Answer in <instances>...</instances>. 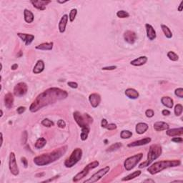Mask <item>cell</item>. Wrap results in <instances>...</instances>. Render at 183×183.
I'll list each match as a JSON object with an SVG mask.
<instances>
[{
	"label": "cell",
	"instance_id": "obj_52",
	"mask_svg": "<svg viewBox=\"0 0 183 183\" xmlns=\"http://www.w3.org/2000/svg\"><path fill=\"white\" fill-rule=\"evenodd\" d=\"M59 175H56V176L54 177V178H51V179H49V180H44V181H43L42 182H51V181L54 180L55 179H57V178H59Z\"/></svg>",
	"mask_w": 183,
	"mask_h": 183
},
{
	"label": "cell",
	"instance_id": "obj_27",
	"mask_svg": "<svg viewBox=\"0 0 183 183\" xmlns=\"http://www.w3.org/2000/svg\"><path fill=\"white\" fill-rule=\"evenodd\" d=\"M53 46H54V43L53 42H44V43H42V44H39V45L36 46L35 48H36L37 50L47 51V50H52Z\"/></svg>",
	"mask_w": 183,
	"mask_h": 183
},
{
	"label": "cell",
	"instance_id": "obj_47",
	"mask_svg": "<svg viewBox=\"0 0 183 183\" xmlns=\"http://www.w3.org/2000/svg\"><path fill=\"white\" fill-rule=\"evenodd\" d=\"M25 110H26V107H19L17 108V112L19 114H21L23 112H24Z\"/></svg>",
	"mask_w": 183,
	"mask_h": 183
},
{
	"label": "cell",
	"instance_id": "obj_38",
	"mask_svg": "<svg viewBox=\"0 0 183 183\" xmlns=\"http://www.w3.org/2000/svg\"><path fill=\"white\" fill-rule=\"evenodd\" d=\"M41 124H42V125H44V127H53V126H54V123L53 122V121H52V120L46 118V119H44V120L41 121Z\"/></svg>",
	"mask_w": 183,
	"mask_h": 183
},
{
	"label": "cell",
	"instance_id": "obj_3",
	"mask_svg": "<svg viewBox=\"0 0 183 183\" xmlns=\"http://www.w3.org/2000/svg\"><path fill=\"white\" fill-rule=\"evenodd\" d=\"M181 165V161L179 160H163V161L157 162L147 168V172L151 175H155L158 172H161L163 169H167L169 167H178Z\"/></svg>",
	"mask_w": 183,
	"mask_h": 183
},
{
	"label": "cell",
	"instance_id": "obj_55",
	"mask_svg": "<svg viewBox=\"0 0 183 183\" xmlns=\"http://www.w3.org/2000/svg\"><path fill=\"white\" fill-rule=\"evenodd\" d=\"M1 147H2L3 145V134L1 133Z\"/></svg>",
	"mask_w": 183,
	"mask_h": 183
},
{
	"label": "cell",
	"instance_id": "obj_15",
	"mask_svg": "<svg viewBox=\"0 0 183 183\" xmlns=\"http://www.w3.org/2000/svg\"><path fill=\"white\" fill-rule=\"evenodd\" d=\"M31 4L33 5L34 7L39 10H44L46 9V6L48 4L51 3V1H43V0H39V1H30Z\"/></svg>",
	"mask_w": 183,
	"mask_h": 183
},
{
	"label": "cell",
	"instance_id": "obj_7",
	"mask_svg": "<svg viewBox=\"0 0 183 183\" xmlns=\"http://www.w3.org/2000/svg\"><path fill=\"white\" fill-rule=\"evenodd\" d=\"M99 163L98 161H94V162H92V163H90V164L87 165V166L84 167V169H83L81 171V172H80L79 173H77V175H76L74 177L73 182H78V181H80V180H82V179H83L84 178H85V177L87 176V175H88L90 170H91V169H95V168L99 166Z\"/></svg>",
	"mask_w": 183,
	"mask_h": 183
},
{
	"label": "cell",
	"instance_id": "obj_10",
	"mask_svg": "<svg viewBox=\"0 0 183 183\" xmlns=\"http://www.w3.org/2000/svg\"><path fill=\"white\" fill-rule=\"evenodd\" d=\"M9 168L12 174L14 176H17L19 173V169L17 165V160H16L15 154L14 152H12L10 154V160H9Z\"/></svg>",
	"mask_w": 183,
	"mask_h": 183
},
{
	"label": "cell",
	"instance_id": "obj_28",
	"mask_svg": "<svg viewBox=\"0 0 183 183\" xmlns=\"http://www.w3.org/2000/svg\"><path fill=\"white\" fill-rule=\"evenodd\" d=\"M161 102L165 107H166L169 108V109H172V108L173 107V99L171 97H162Z\"/></svg>",
	"mask_w": 183,
	"mask_h": 183
},
{
	"label": "cell",
	"instance_id": "obj_39",
	"mask_svg": "<svg viewBox=\"0 0 183 183\" xmlns=\"http://www.w3.org/2000/svg\"><path fill=\"white\" fill-rule=\"evenodd\" d=\"M77 14V9H72V10L70 11L69 14V19L70 20L71 22H74V19L76 18V16Z\"/></svg>",
	"mask_w": 183,
	"mask_h": 183
},
{
	"label": "cell",
	"instance_id": "obj_45",
	"mask_svg": "<svg viewBox=\"0 0 183 183\" xmlns=\"http://www.w3.org/2000/svg\"><path fill=\"white\" fill-rule=\"evenodd\" d=\"M67 84L69 87H70L72 89H77L78 87V84L77 82H69Z\"/></svg>",
	"mask_w": 183,
	"mask_h": 183
},
{
	"label": "cell",
	"instance_id": "obj_5",
	"mask_svg": "<svg viewBox=\"0 0 183 183\" xmlns=\"http://www.w3.org/2000/svg\"><path fill=\"white\" fill-rule=\"evenodd\" d=\"M73 117L77 124L83 128H88L90 127V124L93 122V119L88 114H82L80 112H74L73 114Z\"/></svg>",
	"mask_w": 183,
	"mask_h": 183
},
{
	"label": "cell",
	"instance_id": "obj_1",
	"mask_svg": "<svg viewBox=\"0 0 183 183\" xmlns=\"http://www.w3.org/2000/svg\"><path fill=\"white\" fill-rule=\"evenodd\" d=\"M67 96V92L60 88L52 87L47 89L37 97L35 100L29 107V110L32 112H36L44 107L54 104L62 99H66Z\"/></svg>",
	"mask_w": 183,
	"mask_h": 183
},
{
	"label": "cell",
	"instance_id": "obj_20",
	"mask_svg": "<svg viewBox=\"0 0 183 183\" xmlns=\"http://www.w3.org/2000/svg\"><path fill=\"white\" fill-rule=\"evenodd\" d=\"M154 130H156L157 132H161V131L164 130H167L169 128V126L167 123L165 122H157L154 124L153 125Z\"/></svg>",
	"mask_w": 183,
	"mask_h": 183
},
{
	"label": "cell",
	"instance_id": "obj_11",
	"mask_svg": "<svg viewBox=\"0 0 183 183\" xmlns=\"http://www.w3.org/2000/svg\"><path fill=\"white\" fill-rule=\"evenodd\" d=\"M28 90L27 84L24 82H19L14 88V95L15 96L20 97L24 96L27 94Z\"/></svg>",
	"mask_w": 183,
	"mask_h": 183
},
{
	"label": "cell",
	"instance_id": "obj_31",
	"mask_svg": "<svg viewBox=\"0 0 183 183\" xmlns=\"http://www.w3.org/2000/svg\"><path fill=\"white\" fill-rule=\"evenodd\" d=\"M161 28H162V29H163V32H164L165 37H166L167 38H168V39L172 38V32H171L170 29H169V28L167 26H166V25H165V24H162Z\"/></svg>",
	"mask_w": 183,
	"mask_h": 183
},
{
	"label": "cell",
	"instance_id": "obj_6",
	"mask_svg": "<svg viewBox=\"0 0 183 183\" xmlns=\"http://www.w3.org/2000/svg\"><path fill=\"white\" fill-rule=\"evenodd\" d=\"M82 157V150L81 148H76L73 150L70 157L67 159L65 162V166L67 168H71L74 166Z\"/></svg>",
	"mask_w": 183,
	"mask_h": 183
},
{
	"label": "cell",
	"instance_id": "obj_14",
	"mask_svg": "<svg viewBox=\"0 0 183 183\" xmlns=\"http://www.w3.org/2000/svg\"><path fill=\"white\" fill-rule=\"evenodd\" d=\"M124 39L125 41H127L129 44H132L135 42L137 39V35L135 32L132 31L127 30L124 32Z\"/></svg>",
	"mask_w": 183,
	"mask_h": 183
},
{
	"label": "cell",
	"instance_id": "obj_51",
	"mask_svg": "<svg viewBox=\"0 0 183 183\" xmlns=\"http://www.w3.org/2000/svg\"><path fill=\"white\" fill-rule=\"evenodd\" d=\"M162 114L164 116H168L170 114V112L168 110H163V112H162Z\"/></svg>",
	"mask_w": 183,
	"mask_h": 183
},
{
	"label": "cell",
	"instance_id": "obj_25",
	"mask_svg": "<svg viewBox=\"0 0 183 183\" xmlns=\"http://www.w3.org/2000/svg\"><path fill=\"white\" fill-rule=\"evenodd\" d=\"M148 128L149 126L147 123L139 122L136 125L135 130H136V132L137 134H139V135H142V134H144L146 132L147 129H148Z\"/></svg>",
	"mask_w": 183,
	"mask_h": 183
},
{
	"label": "cell",
	"instance_id": "obj_48",
	"mask_svg": "<svg viewBox=\"0 0 183 183\" xmlns=\"http://www.w3.org/2000/svg\"><path fill=\"white\" fill-rule=\"evenodd\" d=\"M117 69V66H110V67H102V70H114Z\"/></svg>",
	"mask_w": 183,
	"mask_h": 183
},
{
	"label": "cell",
	"instance_id": "obj_4",
	"mask_svg": "<svg viewBox=\"0 0 183 183\" xmlns=\"http://www.w3.org/2000/svg\"><path fill=\"white\" fill-rule=\"evenodd\" d=\"M162 152H163V149H162V147L160 145H157V144L156 145H152L150 147V149H149L147 161L139 165V167L143 168L145 167L150 166V164L154 160H155L156 159L160 157V155L162 154Z\"/></svg>",
	"mask_w": 183,
	"mask_h": 183
},
{
	"label": "cell",
	"instance_id": "obj_24",
	"mask_svg": "<svg viewBox=\"0 0 183 183\" xmlns=\"http://www.w3.org/2000/svg\"><path fill=\"white\" fill-rule=\"evenodd\" d=\"M44 62H43V60H38L37 62L36 65L34 67L33 69V73H35V74H38L39 73H41V72L44 71Z\"/></svg>",
	"mask_w": 183,
	"mask_h": 183
},
{
	"label": "cell",
	"instance_id": "obj_50",
	"mask_svg": "<svg viewBox=\"0 0 183 183\" xmlns=\"http://www.w3.org/2000/svg\"><path fill=\"white\" fill-rule=\"evenodd\" d=\"M107 124H108L107 120L106 119H102V122H101V126H102V127L105 128V127H106V126L107 125Z\"/></svg>",
	"mask_w": 183,
	"mask_h": 183
},
{
	"label": "cell",
	"instance_id": "obj_44",
	"mask_svg": "<svg viewBox=\"0 0 183 183\" xmlns=\"http://www.w3.org/2000/svg\"><path fill=\"white\" fill-rule=\"evenodd\" d=\"M27 132L24 131L23 134H22V144H26L27 141Z\"/></svg>",
	"mask_w": 183,
	"mask_h": 183
},
{
	"label": "cell",
	"instance_id": "obj_49",
	"mask_svg": "<svg viewBox=\"0 0 183 183\" xmlns=\"http://www.w3.org/2000/svg\"><path fill=\"white\" fill-rule=\"evenodd\" d=\"M21 161H22V163H23L24 166L25 168L27 167V166H28V161H27V159H26V157H22V158H21Z\"/></svg>",
	"mask_w": 183,
	"mask_h": 183
},
{
	"label": "cell",
	"instance_id": "obj_33",
	"mask_svg": "<svg viewBox=\"0 0 183 183\" xmlns=\"http://www.w3.org/2000/svg\"><path fill=\"white\" fill-rule=\"evenodd\" d=\"M122 144L120 143V142H116V143L113 144L110 146L109 148L107 150V152H111L114 151V150H117L118 149H120V147H122Z\"/></svg>",
	"mask_w": 183,
	"mask_h": 183
},
{
	"label": "cell",
	"instance_id": "obj_19",
	"mask_svg": "<svg viewBox=\"0 0 183 183\" xmlns=\"http://www.w3.org/2000/svg\"><path fill=\"white\" fill-rule=\"evenodd\" d=\"M147 60H148V58L146 56H141L137 58V59H134V60L131 61L130 64L132 65H133V66L140 67L145 65L147 63Z\"/></svg>",
	"mask_w": 183,
	"mask_h": 183
},
{
	"label": "cell",
	"instance_id": "obj_57",
	"mask_svg": "<svg viewBox=\"0 0 183 183\" xmlns=\"http://www.w3.org/2000/svg\"><path fill=\"white\" fill-rule=\"evenodd\" d=\"M68 1H57L58 3H59V4H65V3L67 2Z\"/></svg>",
	"mask_w": 183,
	"mask_h": 183
},
{
	"label": "cell",
	"instance_id": "obj_29",
	"mask_svg": "<svg viewBox=\"0 0 183 183\" xmlns=\"http://www.w3.org/2000/svg\"><path fill=\"white\" fill-rule=\"evenodd\" d=\"M141 173H142V172H141V171L139 170L135 171V172H132V173L129 174V175H127V176L124 177V178H122V181H126V182H127V181H129L131 180L135 179V178L139 177V175H141Z\"/></svg>",
	"mask_w": 183,
	"mask_h": 183
},
{
	"label": "cell",
	"instance_id": "obj_54",
	"mask_svg": "<svg viewBox=\"0 0 183 183\" xmlns=\"http://www.w3.org/2000/svg\"><path fill=\"white\" fill-rule=\"evenodd\" d=\"M17 68H18V65H17V64H14V65H12L11 67V69H12V70H15Z\"/></svg>",
	"mask_w": 183,
	"mask_h": 183
},
{
	"label": "cell",
	"instance_id": "obj_9",
	"mask_svg": "<svg viewBox=\"0 0 183 183\" xmlns=\"http://www.w3.org/2000/svg\"><path fill=\"white\" fill-rule=\"evenodd\" d=\"M110 167L106 166L105 167L102 168V169H99L98 172H97L96 173L94 174L93 175H92V177L90 178H89L88 180L84 181V183H94L97 182L98 180L101 179L102 177L105 176L106 174H107L110 171Z\"/></svg>",
	"mask_w": 183,
	"mask_h": 183
},
{
	"label": "cell",
	"instance_id": "obj_42",
	"mask_svg": "<svg viewBox=\"0 0 183 183\" xmlns=\"http://www.w3.org/2000/svg\"><path fill=\"white\" fill-rule=\"evenodd\" d=\"M56 124H57V126L59 128L63 129L65 128V126H66V122H65L63 120H59L57 121V122H56Z\"/></svg>",
	"mask_w": 183,
	"mask_h": 183
},
{
	"label": "cell",
	"instance_id": "obj_16",
	"mask_svg": "<svg viewBox=\"0 0 183 183\" xmlns=\"http://www.w3.org/2000/svg\"><path fill=\"white\" fill-rule=\"evenodd\" d=\"M145 28H146L147 38L150 41H153V40L155 39L156 37H157V35H156V32L154 30V27L150 24H145Z\"/></svg>",
	"mask_w": 183,
	"mask_h": 183
},
{
	"label": "cell",
	"instance_id": "obj_43",
	"mask_svg": "<svg viewBox=\"0 0 183 183\" xmlns=\"http://www.w3.org/2000/svg\"><path fill=\"white\" fill-rule=\"evenodd\" d=\"M105 128L110 131H112L117 129V125L115 124H114V123H111V124H107V125L106 126Z\"/></svg>",
	"mask_w": 183,
	"mask_h": 183
},
{
	"label": "cell",
	"instance_id": "obj_8",
	"mask_svg": "<svg viewBox=\"0 0 183 183\" xmlns=\"http://www.w3.org/2000/svg\"><path fill=\"white\" fill-rule=\"evenodd\" d=\"M142 157H143V154L142 153H138V154H135L133 156L128 157L125 160L124 163V167L127 171H130L136 166L138 163L140 162L142 160Z\"/></svg>",
	"mask_w": 183,
	"mask_h": 183
},
{
	"label": "cell",
	"instance_id": "obj_34",
	"mask_svg": "<svg viewBox=\"0 0 183 183\" xmlns=\"http://www.w3.org/2000/svg\"><path fill=\"white\" fill-rule=\"evenodd\" d=\"M167 57L170 59L171 61H173V62H176L179 59V56L175 53L174 52L172 51H169L167 52Z\"/></svg>",
	"mask_w": 183,
	"mask_h": 183
},
{
	"label": "cell",
	"instance_id": "obj_32",
	"mask_svg": "<svg viewBox=\"0 0 183 183\" xmlns=\"http://www.w3.org/2000/svg\"><path fill=\"white\" fill-rule=\"evenodd\" d=\"M90 127L88 128H83L82 129V132H81V135H80V138L82 141H85L86 139H87L88 137V135L90 133Z\"/></svg>",
	"mask_w": 183,
	"mask_h": 183
},
{
	"label": "cell",
	"instance_id": "obj_21",
	"mask_svg": "<svg viewBox=\"0 0 183 183\" xmlns=\"http://www.w3.org/2000/svg\"><path fill=\"white\" fill-rule=\"evenodd\" d=\"M4 104L6 107L8 109H11L14 105V97L13 95L10 92L7 93L4 97Z\"/></svg>",
	"mask_w": 183,
	"mask_h": 183
},
{
	"label": "cell",
	"instance_id": "obj_46",
	"mask_svg": "<svg viewBox=\"0 0 183 183\" xmlns=\"http://www.w3.org/2000/svg\"><path fill=\"white\" fill-rule=\"evenodd\" d=\"M172 142H176V143H182L183 139L182 137H174L171 139Z\"/></svg>",
	"mask_w": 183,
	"mask_h": 183
},
{
	"label": "cell",
	"instance_id": "obj_23",
	"mask_svg": "<svg viewBox=\"0 0 183 183\" xmlns=\"http://www.w3.org/2000/svg\"><path fill=\"white\" fill-rule=\"evenodd\" d=\"M124 94L127 97L132 99H136L139 97V92L133 88L127 89L124 92Z\"/></svg>",
	"mask_w": 183,
	"mask_h": 183
},
{
	"label": "cell",
	"instance_id": "obj_40",
	"mask_svg": "<svg viewBox=\"0 0 183 183\" xmlns=\"http://www.w3.org/2000/svg\"><path fill=\"white\" fill-rule=\"evenodd\" d=\"M175 95L180 98H183V89L178 88L175 90Z\"/></svg>",
	"mask_w": 183,
	"mask_h": 183
},
{
	"label": "cell",
	"instance_id": "obj_13",
	"mask_svg": "<svg viewBox=\"0 0 183 183\" xmlns=\"http://www.w3.org/2000/svg\"><path fill=\"white\" fill-rule=\"evenodd\" d=\"M17 36H18L22 41H24L25 45L29 46L32 44L33 40L35 39V36L33 35H30V34H25V33H21L18 32L17 33Z\"/></svg>",
	"mask_w": 183,
	"mask_h": 183
},
{
	"label": "cell",
	"instance_id": "obj_58",
	"mask_svg": "<svg viewBox=\"0 0 183 183\" xmlns=\"http://www.w3.org/2000/svg\"><path fill=\"white\" fill-rule=\"evenodd\" d=\"M2 116H3V111L1 110V117H2Z\"/></svg>",
	"mask_w": 183,
	"mask_h": 183
},
{
	"label": "cell",
	"instance_id": "obj_37",
	"mask_svg": "<svg viewBox=\"0 0 183 183\" xmlns=\"http://www.w3.org/2000/svg\"><path fill=\"white\" fill-rule=\"evenodd\" d=\"M117 17L121 19H124V18H128L129 17V14L127 12L124 11V10H120L117 12Z\"/></svg>",
	"mask_w": 183,
	"mask_h": 183
},
{
	"label": "cell",
	"instance_id": "obj_36",
	"mask_svg": "<svg viewBox=\"0 0 183 183\" xmlns=\"http://www.w3.org/2000/svg\"><path fill=\"white\" fill-rule=\"evenodd\" d=\"M132 136V132L129 130H122L120 133L122 139H129Z\"/></svg>",
	"mask_w": 183,
	"mask_h": 183
},
{
	"label": "cell",
	"instance_id": "obj_30",
	"mask_svg": "<svg viewBox=\"0 0 183 183\" xmlns=\"http://www.w3.org/2000/svg\"><path fill=\"white\" fill-rule=\"evenodd\" d=\"M47 144V140L46 139H44V137H40L36 141V143H35V147L37 149H41L43 148Z\"/></svg>",
	"mask_w": 183,
	"mask_h": 183
},
{
	"label": "cell",
	"instance_id": "obj_17",
	"mask_svg": "<svg viewBox=\"0 0 183 183\" xmlns=\"http://www.w3.org/2000/svg\"><path fill=\"white\" fill-rule=\"evenodd\" d=\"M151 138L150 137H145L144 139H139V140L135 141L133 142H131L127 145L128 147H138V146H142V145H147L148 143H150L151 142Z\"/></svg>",
	"mask_w": 183,
	"mask_h": 183
},
{
	"label": "cell",
	"instance_id": "obj_26",
	"mask_svg": "<svg viewBox=\"0 0 183 183\" xmlns=\"http://www.w3.org/2000/svg\"><path fill=\"white\" fill-rule=\"evenodd\" d=\"M24 21L27 23H32L35 19V16H34L33 13L31 11H29L27 9H25L24 10Z\"/></svg>",
	"mask_w": 183,
	"mask_h": 183
},
{
	"label": "cell",
	"instance_id": "obj_2",
	"mask_svg": "<svg viewBox=\"0 0 183 183\" xmlns=\"http://www.w3.org/2000/svg\"><path fill=\"white\" fill-rule=\"evenodd\" d=\"M67 148V146L62 147L57 150H54V151L50 152L37 156L36 157L34 158V163L37 166H47L62 157L64 154H65L66 152Z\"/></svg>",
	"mask_w": 183,
	"mask_h": 183
},
{
	"label": "cell",
	"instance_id": "obj_12",
	"mask_svg": "<svg viewBox=\"0 0 183 183\" xmlns=\"http://www.w3.org/2000/svg\"><path fill=\"white\" fill-rule=\"evenodd\" d=\"M89 101L93 108H97L101 102V97L99 94L93 93L89 96Z\"/></svg>",
	"mask_w": 183,
	"mask_h": 183
},
{
	"label": "cell",
	"instance_id": "obj_56",
	"mask_svg": "<svg viewBox=\"0 0 183 183\" xmlns=\"http://www.w3.org/2000/svg\"><path fill=\"white\" fill-rule=\"evenodd\" d=\"M145 182H154V180H145Z\"/></svg>",
	"mask_w": 183,
	"mask_h": 183
},
{
	"label": "cell",
	"instance_id": "obj_22",
	"mask_svg": "<svg viewBox=\"0 0 183 183\" xmlns=\"http://www.w3.org/2000/svg\"><path fill=\"white\" fill-rule=\"evenodd\" d=\"M166 134L169 137L181 136L183 134V128L182 127H179V128L167 129L166 131Z\"/></svg>",
	"mask_w": 183,
	"mask_h": 183
},
{
	"label": "cell",
	"instance_id": "obj_53",
	"mask_svg": "<svg viewBox=\"0 0 183 183\" xmlns=\"http://www.w3.org/2000/svg\"><path fill=\"white\" fill-rule=\"evenodd\" d=\"M183 1H182L180 2V4L179 7H178V11L179 12H182V10H183Z\"/></svg>",
	"mask_w": 183,
	"mask_h": 183
},
{
	"label": "cell",
	"instance_id": "obj_18",
	"mask_svg": "<svg viewBox=\"0 0 183 183\" xmlns=\"http://www.w3.org/2000/svg\"><path fill=\"white\" fill-rule=\"evenodd\" d=\"M68 19H69V17H68L67 14H64L61 18L59 23V31L60 33H64L65 32Z\"/></svg>",
	"mask_w": 183,
	"mask_h": 183
},
{
	"label": "cell",
	"instance_id": "obj_35",
	"mask_svg": "<svg viewBox=\"0 0 183 183\" xmlns=\"http://www.w3.org/2000/svg\"><path fill=\"white\" fill-rule=\"evenodd\" d=\"M175 114L177 116V117H179L181 114H182V111H183V107L182 105L180 104H178V105H175Z\"/></svg>",
	"mask_w": 183,
	"mask_h": 183
},
{
	"label": "cell",
	"instance_id": "obj_41",
	"mask_svg": "<svg viewBox=\"0 0 183 183\" xmlns=\"http://www.w3.org/2000/svg\"><path fill=\"white\" fill-rule=\"evenodd\" d=\"M145 115H146V117H148V118H151V117H152L154 115V111L151 109L147 110L146 111H145Z\"/></svg>",
	"mask_w": 183,
	"mask_h": 183
}]
</instances>
